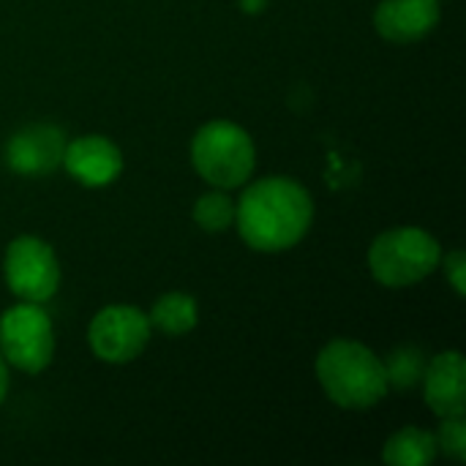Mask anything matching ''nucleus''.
<instances>
[{
  "label": "nucleus",
  "mask_w": 466,
  "mask_h": 466,
  "mask_svg": "<svg viewBox=\"0 0 466 466\" xmlns=\"http://www.w3.org/2000/svg\"><path fill=\"white\" fill-rule=\"evenodd\" d=\"M442 259L440 240L420 227H393L369 246V270L377 284L404 289L429 279Z\"/></svg>",
  "instance_id": "nucleus-4"
},
{
  "label": "nucleus",
  "mask_w": 466,
  "mask_h": 466,
  "mask_svg": "<svg viewBox=\"0 0 466 466\" xmlns=\"http://www.w3.org/2000/svg\"><path fill=\"white\" fill-rule=\"evenodd\" d=\"M243 3V11H262V5H265V0H240Z\"/></svg>",
  "instance_id": "nucleus-19"
},
{
  "label": "nucleus",
  "mask_w": 466,
  "mask_h": 466,
  "mask_svg": "<svg viewBox=\"0 0 466 466\" xmlns=\"http://www.w3.org/2000/svg\"><path fill=\"white\" fill-rule=\"evenodd\" d=\"M314 199L292 177L276 175L251 183L235 202V227L243 243L259 254L295 248L311 229Z\"/></svg>",
  "instance_id": "nucleus-1"
},
{
  "label": "nucleus",
  "mask_w": 466,
  "mask_h": 466,
  "mask_svg": "<svg viewBox=\"0 0 466 466\" xmlns=\"http://www.w3.org/2000/svg\"><path fill=\"white\" fill-rule=\"evenodd\" d=\"M68 137L52 123H33L19 128L3 150L5 167L22 177H44L63 164Z\"/></svg>",
  "instance_id": "nucleus-8"
},
{
  "label": "nucleus",
  "mask_w": 466,
  "mask_h": 466,
  "mask_svg": "<svg viewBox=\"0 0 466 466\" xmlns=\"http://www.w3.org/2000/svg\"><path fill=\"white\" fill-rule=\"evenodd\" d=\"M191 164L213 188L232 191L251 180L257 147L243 126L232 120H210L199 126L191 139Z\"/></svg>",
  "instance_id": "nucleus-3"
},
{
  "label": "nucleus",
  "mask_w": 466,
  "mask_h": 466,
  "mask_svg": "<svg viewBox=\"0 0 466 466\" xmlns=\"http://www.w3.org/2000/svg\"><path fill=\"white\" fill-rule=\"evenodd\" d=\"M0 355L22 374H41L55 358V328L41 303L19 300L0 317Z\"/></svg>",
  "instance_id": "nucleus-5"
},
{
  "label": "nucleus",
  "mask_w": 466,
  "mask_h": 466,
  "mask_svg": "<svg viewBox=\"0 0 466 466\" xmlns=\"http://www.w3.org/2000/svg\"><path fill=\"white\" fill-rule=\"evenodd\" d=\"M147 319H150L153 330H158V333H164L169 339H177V336H186V333H191L197 328L199 306H197V300L188 292H177L175 289V292L161 295L153 303Z\"/></svg>",
  "instance_id": "nucleus-12"
},
{
  "label": "nucleus",
  "mask_w": 466,
  "mask_h": 466,
  "mask_svg": "<svg viewBox=\"0 0 466 466\" xmlns=\"http://www.w3.org/2000/svg\"><path fill=\"white\" fill-rule=\"evenodd\" d=\"M150 333L153 328L145 311L128 303H112L90 319L87 344L98 360L109 366H126L145 352Z\"/></svg>",
  "instance_id": "nucleus-7"
},
{
  "label": "nucleus",
  "mask_w": 466,
  "mask_h": 466,
  "mask_svg": "<svg viewBox=\"0 0 466 466\" xmlns=\"http://www.w3.org/2000/svg\"><path fill=\"white\" fill-rule=\"evenodd\" d=\"M420 385L426 404L437 418L466 412V360L459 350H445L429 358Z\"/></svg>",
  "instance_id": "nucleus-10"
},
{
  "label": "nucleus",
  "mask_w": 466,
  "mask_h": 466,
  "mask_svg": "<svg viewBox=\"0 0 466 466\" xmlns=\"http://www.w3.org/2000/svg\"><path fill=\"white\" fill-rule=\"evenodd\" d=\"M440 429H437V448L440 453H445L453 461H466V423L464 415H451V418H440Z\"/></svg>",
  "instance_id": "nucleus-16"
},
{
  "label": "nucleus",
  "mask_w": 466,
  "mask_h": 466,
  "mask_svg": "<svg viewBox=\"0 0 466 466\" xmlns=\"http://www.w3.org/2000/svg\"><path fill=\"white\" fill-rule=\"evenodd\" d=\"M3 276L16 300L46 303L60 287V262L46 240L19 235L5 248Z\"/></svg>",
  "instance_id": "nucleus-6"
},
{
  "label": "nucleus",
  "mask_w": 466,
  "mask_h": 466,
  "mask_svg": "<svg viewBox=\"0 0 466 466\" xmlns=\"http://www.w3.org/2000/svg\"><path fill=\"white\" fill-rule=\"evenodd\" d=\"M440 268L445 270V279L451 281L453 292H456L459 298H464L466 295V254H464V248H453V251L442 254V259H440Z\"/></svg>",
  "instance_id": "nucleus-17"
},
{
  "label": "nucleus",
  "mask_w": 466,
  "mask_h": 466,
  "mask_svg": "<svg viewBox=\"0 0 466 466\" xmlns=\"http://www.w3.org/2000/svg\"><path fill=\"white\" fill-rule=\"evenodd\" d=\"M382 363H385V377H388L390 390H412L420 385L429 358L423 355V350L407 344V347H396Z\"/></svg>",
  "instance_id": "nucleus-14"
},
{
  "label": "nucleus",
  "mask_w": 466,
  "mask_h": 466,
  "mask_svg": "<svg viewBox=\"0 0 466 466\" xmlns=\"http://www.w3.org/2000/svg\"><path fill=\"white\" fill-rule=\"evenodd\" d=\"M60 167L85 188H104L120 177L123 153L104 134H82L66 142Z\"/></svg>",
  "instance_id": "nucleus-9"
},
{
  "label": "nucleus",
  "mask_w": 466,
  "mask_h": 466,
  "mask_svg": "<svg viewBox=\"0 0 466 466\" xmlns=\"http://www.w3.org/2000/svg\"><path fill=\"white\" fill-rule=\"evenodd\" d=\"M194 221L205 232H227L229 227H235V202L224 188L208 191L194 202Z\"/></svg>",
  "instance_id": "nucleus-15"
},
{
  "label": "nucleus",
  "mask_w": 466,
  "mask_h": 466,
  "mask_svg": "<svg viewBox=\"0 0 466 466\" xmlns=\"http://www.w3.org/2000/svg\"><path fill=\"white\" fill-rule=\"evenodd\" d=\"M440 0H380L374 8V30L393 44H412L440 25Z\"/></svg>",
  "instance_id": "nucleus-11"
},
{
  "label": "nucleus",
  "mask_w": 466,
  "mask_h": 466,
  "mask_svg": "<svg viewBox=\"0 0 466 466\" xmlns=\"http://www.w3.org/2000/svg\"><path fill=\"white\" fill-rule=\"evenodd\" d=\"M5 396H8V363L0 355V407L5 401Z\"/></svg>",
  "instance_id": "nucleus-18"
},
{
  "label": "nucleus",
  "mask_w": 466,
  "mask_h": 466,
  "mask_svg": "<svg viewBox=\"0 0 466 466\" xmlns=\"http://www.w3.org/2000/svg\"><path fill=\"white\" fill-rule=\"evenodd\" d=\"M317 380L325 396L350 412H363L385 401L388 377L382 358L360 341L333 339L317 355Z\"/></svg>",
  "instance_id": "nucleus-2"
},
{
  "label": "nucleus",
  "mask_w": 466,
  "mask_h": 466,
  "mask_svg": "<svg viewBox=\"0 0 466 466\" xmlns=\"http://www.w3.org/2000/svg\"><path fill=\"white\" fill-rule=\"evenodd\" d=\"M437 456V437L418 426L396 431L382 448V459L388 466H431Z\"/></svg>",
  "instance_id": "nucleus-13"
}]
</instances>
